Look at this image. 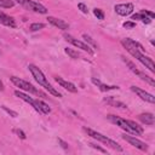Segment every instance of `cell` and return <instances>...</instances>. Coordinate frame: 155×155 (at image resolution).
<instances>
[{"mask_svg": "<svg viewBox=\"0 0 155 155\" xmlns=\"http://www.w3.org/2000/svg\"><path fill=\"white\" fill-rule=\"evenodd\" d=\"M64 52L70 57V58H73V59H79V58H81V56H80V53L78 52V51H75V50H73V48H69V47H65L64 48Z\"/></svg>", "mask_w": 155, "mask_h": 155, "instance_id": "obj_20", "label": "cell"}, {"mask_svg": "<svg viewBox=\"0 0 155 155\" xmlns=\"http://www.w3.org/2000/svg\"><path fill=\"white\" fill-rule=\"evenodd\" d=\"M47 21H48V23H51L52 25L57 27L58 29H63V30L69 29V24H68L65 21H63V19H59V18H56V17L48 16V17H47Z\"/></svg>", "mask_w": 155, "mask_h": 155, "instance_id": "obj_12", "label": "cell"}, {"mask_svg": "<svg viewBox=\"0 0 155 155\" xmlns=\"http://www.w3.org/2000/svg\"><path fill=\"white\" fill-rule=\"evenodd\" d=\"M150 21H151V19H150L149 17H147V16H145V17L142 19V22H143V23H147V24H149V23H150Z\"/></svg>", "mask_w": 155, "mask_h": 155, "instance_id": "obj_34", "label": "cell"}, {"mask_svg": "<svg viewBox=\"0 0 155 155\" xmlns=\"http://www.w3.org/2000/svg\"><path fill=\"white\" fill-rule=\"evenodd\" d=\"M56 81H57L63 88H65L67 91H69V92H71V93H76V92H78V88L75 87L74 84H71V82H69V81H67V80H64V79H62V78H59V76L56 78Z\"/></svg>", "mask_w": 155, "mask_h": 155, "instance_id": "obj_13", "label": "cell"}, {"mask_svg": "<svg viewBox=\"0 0 155 155\" xmlns=\"http://www.w3.org/2000/svg\"><path fill=\"white\" fill-rule=\"evenodd\" d=\"M140 13L144 15V16H147V17H149L150 19H153L155 17V13L151 12V11H148V10H140Z\"/></svg>", "mask_w": 155, "mask_h": 155, "instance_id": "obj_26", "label": "cell"}, {"mask_svg": "<svg viewBox=\"0 0 155 155\" xmlns=\"http://www.w3.org/2000/svg\"><path fill=\"white\" fill-rule=\"evenodd\" d=\"M114 10L120 16H128L133 12L134 6H133V4H130V2L128 4H117V5H115Z\"/></svg>", "mask_w": 155, "mask_h": 155, "instance_id": "obj_10", "label": "cell"}, {"mask_svg": "<svg viewBox=\"0 0 155 155\" xmlns=\"http://www.w3.org/2000/svg\"><path fill=\"white\" fill-rule=\"evenodd\" d=\"M131 91H133L140 99H143V101H145L148 103H151V104L155 103V97L151 93H149V92H147V91H144V90H142V88H139L137 86H131Z\"/></svg>", "mask_w": 155, "mask_h": 155, "instance_id": "obj_9", "label": "cell"}, {"mask_svg": "<svg viewBox=\"0 0 155 155\" xmlns=\"http://www.w3.org/2000/svg\"><path fill=\"white\" fill-rule=\"evenodd\" d=\"M0 23L4 24V25H6V27H11V28H15L16 27L15 19L11 16H8V15L1 12V11H0Z\"/></svg>", "mask_w": 155, "mask_h": 155, "instance_id": "obj_15", "label": "cell"}, {"mask_svg": "<svg viewBox=\"0 0 155 155\" xmlns=\"http://www.w3.org/2000/svg\"><path fill=\"white\" fill-rule=\"evenodd\" d=\"M10 80L12 81V84L13 85H16L19 90H23V91H25V92H29V93H33V94H36V96H39V94H41V96H44L40 91H38L30 82H28V81H25V80H23V79H21V78H17V76H11L10 78Z\"/></svg>", "mask_w": 155, "mask_h": 155, "instance_id": "obj_4", "label": "cell"}, {"mask_svg": "<svg viewBox=\"0 0 155 155\" xmlns=\"http://www.w3.org/2000/svg\"><path fill=\"white\" fill-rule=\"evenodd\" d=\"M93 15H94L98 19H104V13H103V11H102L101 8H94V10H93Z\"/></svg>", "mask_w": 155, "mask_h": 155, "instance_id": "obj_24", "label": "cell"}, {"mask_svg": "<svg viewBox=\"0 0 155 155\" xmlns=\"http://www.w3.org/2000/svg\"><path fill=\"white\" fill-rule=\"evenodd\" d=\"M121 58H122V61H124V62L126 63V65L128 67V69H130V70H131V71H132L133 74H136V75H137L138 78H140V79H142L143 81L148 82V84H149L150 86H153V87L155 86V81L153 80V78H150V76H148L147 74H144L143 71H140V70H139V69H138V68H137V67L134 65V63H132L131 61L126 59L125 57H121Z\"/></svg>", "mask_w": 155, "mask_h": 155, "instance_id": "obj_5", "label": "cell"}, {"mask_svg": "<svg viewBox=\"0 0 155 155\" xmlns=\"http://www.w3.org/2000/svg\"><path fill=\"white\" fill-rule=\"evenodd\" d=\"M39 113H41V114H50L51 113V108L48 107V104H46L41 99H39Z\"/></svg>", "mask_w": 155, "mask_h": 155, "instance_id": "obj_19", "label": "cell"}, {"mask_svg": "<svg viewBox=\"0 0 155 155\" xmlns=\"http://www.w3.org/2000/svg\"><path fill=\"white\" fill-rule=\"evenodd\" d=\"M13 6H15V1H12V0H0V7L10 8Z\"/></svg>", "mask_w": 155, "mask_h": 155, "instance_id": "obj_22", "label": "cell"}, {"mask_svg": "<svg viewBox=\"0 0 155 155\" xmlns=\"http://www.w3.org/2000/svg\"><path fill=\"white\" fill-rule=\"evenodd\" d=\"M103 101H104L107 104L111 105V107H115V108H119V109H127V105H126L125 103H122V102H120V101H116V99H114L113 97H105Z\"/></svg>", "mask_w": 155, "mask_h": 155, "instance_id": "obj_17", "label": "cell"}, {"mask_svg": "<svg viewBox=\"0 0 155 155\" xmlns=\"http://www.w3.org/2000/svg\"><path fill=\"white\" fill-rule=\"evenodd\" d=\"M121 44H122V46L127 50V52L128 53H131L134 58H137L145 68H148L151 73H155V64H154V62H153V59L150 58V57H148V56H145V54H143L142 53V51H139L137 47H134L133 45H131L130 42H127L126 41V39H124V40H121Z\"/></svg>", "mask_w": 155, "mask_h": 155, "instance_id": "obj_1", "label": "cell"}, {"mask_svg": "<svg viewBox=\"0 0 155 155\" xmlns=\"http://www.w3.org/2000/svg\"><path fill=\"white\" fill-rule=\"evenodd\" d=\"M144 17H145V16H144V15H142V13L139 12V13L133 15V16H132V19H143Z\"/></svg>", "mask_w": 155, "mask_h": 155, "instance_id": "obj_32", "label": "cell"}, {"mask_svg": "<svg viewBox=\"0 0 155 155\" xmlns=\"http://www.w3.org/2000/svg\"><path fill=\"white\" fill-rule=\"evenodd\" d=\"M28 68H29V70H30L33 78L35 79V81H36L40 86H42L45 90H47V91H48L51 94H53L54 97H62V94H61L54 87H52V85L47 81V79H46V76L44 75V73L41 71V69H39V68H38L36 65H34V64H29Z\"/></svg>", "mask_w": 155, "mask_h": 155, "instance_id": "obj_2", "label": "cell"}, {"mask_svg": "<svg viewBox=\"0 0 155 155\" xmlns=\"http://www.w3.org/2000/svg\"><path fill=\"white\" fill-rule=\"evenodd\" d=\"M82 38L85 39V41L87 42V45L90 44L92 47H94V48H98V45H97V42H96V41H94V40H93V39H92L90 35H87V34H84V35H82Z\"/></svg>", "mask_w": 155, "mask_h": 155, "instance_id": "obj_21", "label": "cell"}, {"mask_svg": "<svg viewBox=\"0 0 155 155\" xmlns=\"http://www.w3.org/2000/svg\"><path fill=\"white\" fill-rule=\"evenodd\" d=\"M107 117H108V120H109V121H111L113 124H115V125H116V126H119L120 128H122V130H125L126 132H130V133H133L126 119H122V117H120V116H115V115H108Z\"/></svg>", "mask_w": 155, "mask_h": 155, "instance_id": "obj_8", "label": "cell"}, {"mask_svg": "<svg viewBox=\"0 0 155 155\" xmlns=\"http://www.w3.org/2000/svg\"><path fill=\"white\" fill-rule=\"evenodd\" d=\"M138 117H139V120H140L143 124L149 125V126L154 125V122H155V117H154V115H153L151 113H144V114H140Z\"/></svg>", "mask_w": 155, "mask_h": 155, "instance_id": "obj_18", "label": "cell"}, {"mask_svg": "<svg viewBox=\"0 0 155 155\" xmlns=\"http://www.w3.org/2000/svg\"><path fill=\"white\" fill-rule=\"evenodd\" d=\"M84 131L87 133V136H90V137H92V138H94V139H97V140H99V142H102V143L109 145L110 148H113V149H115V150H117V151H122V147H121L119 143H116L115 140L108 138L107 136H104V134H102V133H99V132H97V131H94V130L87 128V127H84Z\"/></svg>", "mask_w": 155, "mask_h": 155, "instance_id": "obj_3", "label": "cell"}, {"mask_svg": "<svg viewBox=\"0 0 155 155\" xmlns=\"http://www.w3.org/2000/svg\"><path fill=\"white\" fill-rule=\"evenodd\" d=\"M90 145H91V147H92L93 149H97V150H98V151H101V153H104V154L107 153V150H105V149H103V148H101V147H99V145H97V144H93V143H90Z\"/></svg>", "mask_w": 155, "mask_h": 155, "instance_id": "obj_31", "label": "cell"}, {"mask_svg": "<svg viewBox=\"0 0 155 155\" xmlns=\"http://www.w3.org/2000/svg\"><path fill=\"white\" fill-rule=\"evenodd\" d=\"M15 96H17L19 99H22V101H24V102H27V103H29L36 111H39V99H34V98H31V97H29L28 94H25V93H23L22 91H15Z\"/></svg>", "mask_w": 155, "mask_h": 155, "instance_id": "obj_11", "label": "cell"}, {"mask_svg": "<svg viewBox=\"0 0 155 155\" xmlns=\"http://www.w3.org/2000/svg\"><path fill=\"white\" fill-rule=\"evenodd\" d=\"M92 82H93L96 86H98L102 92H107V91H111V90H117V88H119V86H115V85H105V84H102V82H101L98 79H96V78H92Z\"/></svg>", "mask_w": 155, "mask_h": 155, "instance_id": "obj_16", "label": "cell"}, {"mask_svg": "<svg viewBox=\"0 0 155 155\" xmlns=\"http://www.w3.org/2000/svg\"><path fill=\"white\" fill-rule=\"evenodd\" d=\"M63 36H64V39H65L68 42H70V44H71V45H74L75 47L81 48L82 51H85V52H87V53H90V54H93V53H94V51L90 47V45L85 44L84 41H80V40H78V39H75V38H73V36H71V35H69V34H64Z\"/></svg>", "mask_w": 155, "mask_h": 155, "instance_id": "obj_6", "label": "cell"}, {"mask_svg": "<svg viewBox=\"0 0 155 155\" xmlns=\"http://www.w3.org/2000/svg\"><path fill=\"white\" fill-rule=\"evenodd\" d=\"M13 132L21 138V139H25V133L22 131V130H19V128H16V130H13Z\"/></svg>", "mask_w": 155, "mask_h": 155, "instance_id": "obj_29", "label": "cell"}, {"mask_svg": "<svg viewBox=\"0 0 155 155\" xmlns=\"http://www.w3.org/2000/svg\"><path fill=\"white\" fill-rule=\"evenodd\" d=\"M12 1H16L17 4H19V5H22L24 8H27L28 10V7H29V0H12Z\"/></svg>", "mask_w": 155, "mask_h": 155, "instance_id": "obj_27", "label": "cell"}, {"mask_svg": "<svg viewBox=\"0 0 155 155\" xmlns=\"http://www.w3.org/2000/svg\"><path fill=\"white\" fill-rule=\"evenodd\" d=\"M0 108H1V109H4V110H5V111H6L8 115H11L12 117H17V113H16V111H13V110H11V109L6 108L5 105H0Z\"/></svg>", "mask_w": 155, "mask_h": 155, "instance_id": "obj_25", "label": "cell"}, {"mask_svg": "<svg viewBox=\"0 0 155 155\" xmlns=\"http://www.w3.org/2000/svg\"><path fill=\"white\" fill-rule=\"evenodd\" d=\"M0 91H4V84L1 80H0Z\"/></svg>", "mask_w": 155, "mask_h": 155, "instance_id": "obj_35", "label": "cell"}, {"mask_svg": "<svg viewBox=\"0 0 155 155\" xmlns=\"http://www.w3.org/2000/svg\"><path fill=\"white\" fill-rule=\"evenodd\" d=\"M122 25H124V28H126V29H132V28L136 27V23L132 22V21H128V22H125Z\"/></svg>", "mask_w": 155, "mask_h": 155, "instance_id": "obj_28", "label": "cell"}, {"mask_svg": "<svg viewBox=\"0 0 155 155\" xmlns=\"http://www.w3.org/2000/svg\"><path fill=\"white\" fill-rule=\"evenodd\" d=\"M121 138H122L124 140H126L127 143H130L131 145H133L134 148L142 150V151H147V150H148V144L144 143V142H142L140 139H137V138L133 137V136H128V134L125 133V134L121 136Z\"/></svg>", "mask_w": 155, "mask_h": 155, "instance_id": "obj_7", "label": "cell"}, {"mask_svg": "<svg viewBox=\"0 0 155 155\" xmlns=\"http://www.w3.org/2000/svg\"><path fill=\"white\" fill-rule=\"evenodd\" d=\"M44 28H45L44 23H33V24H30V30L31 31H36V30H40V29H44Z\"/></svg>", "mask_w": 155, "mask_h": 155, "instance_id": "obj_23", "label": "cell"}, {"mask_svg": "<svg viewBox=\"0 0 155 155\" xmlns=\"http://www.w3.org/2000/svg\"><path fill=\"white\" fill-rule=\"evenodd\" d=\"M28 10H30V11H34V12H38V13H47V8L44 6V5H41V4H39V2H36V1H33V0H29V7H28Z\"/></svg>", "mask_w": 155, "mask_h": 155, "instance_id": "obj_14", "label": "cell"}, {"mask_svg": "<svg viewBox=\"0 0 155 155\" xmlns=\"http://www.w3.org/2000/svg\"><path fill=\"white\" fill-rule=\"evenodd\" d=\"M78 8L82 12V13H87L88 12V10H87V6L85 5V4H82V2H80V4H78Z\"/></svg>", "mask_w": 155, "mask_h": 155, "instance_id": "obj_30", "label": "cell"}, {"mask_svg": "<svg viewBox=\"0 0 155 155\" xmlns=\"http://www.w3.org/2000/svg\"><path fill=\"white\" fill-rule=\"evenodd\" d=\"M58 143L62 145V148H63V149H68V143H65V142H64V140H62L61 138H58Z\"/></svg>", "mask_w": 155, "mask_h": 155, "instance_id": "obj_33", "label": "cell"}]
</instances>
